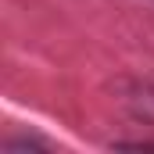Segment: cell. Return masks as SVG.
Listing matches in <instances>:
<instances>
[]
</instances>
